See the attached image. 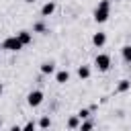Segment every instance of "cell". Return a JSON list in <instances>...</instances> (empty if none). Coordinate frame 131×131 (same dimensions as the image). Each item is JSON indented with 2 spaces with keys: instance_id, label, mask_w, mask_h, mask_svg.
Returning <instances> with one entry per match:
<instances>
[{
  "instance_id": "obj_1",
  "label": "cell",
  "mask_w": 131,
  "mask_h": 131,
  "mask_svg": "<svg viewBox=\"0 0 131 131\" xmlns=\"http://www.w3.org/2000/svg\"><path fill=\"white\" fill-rule=\"evenodd\" d=\"M92 16H94V20H96L98 25H100V23H106L108 16H111V0H100V2L96 4V8H94Z\"/></svg>"
},
{
  "instance_id": "obj_2",
  "label": "cell",
  "mask_w": 131,
  "mask_h": 131,
  "mask_svg": "<svg viewBox=\"0 0 131 131\" xmlns=\"http://www.w3.org/2000/svg\"><path fill=\"white\" fill-rule=\"evenodd\" d=\"M25 45H23V41L18 39V35H12V37H6L4 41H2V49H6V51H20Z\"/></svg>"
},
{
  "instance_id": "obj_3",
  "label": "cell",
  "mask_w": 131,
  "mask_h": 131,
  "mask_svg": "<svg viewBox=\"0 0 131 131\" xmlns=\"http://www.w3.org/2000/svg\"><path fill=\"white\" fill-rule=\"evenodd\" d=\"M94 68L98 72H108V68H111V55L108 53H98L94 57Z\"/></svg>"
},
{
  "instance_id": "obj_4",
  "label": "cell",
  "mask_w": 131,
  "mask_h": 131,
  "mask_svg": "<svg viewBox=\"0 0 131 131\" xmlns=\"http://www.w3.org/2000/svg\"><path fill=\"white\" fill-rule=\"evenodd\" d=\"M43 98H45V94H43L41 90H31V92L27 94V104L33 106V108H37V106L43 102Z\"/></svg>"
},
{
  "instance_id": "obj_5",
  "label": "cell",
  "mask_w": 131,
  "mask_h": 131,
  "mask_svg": "<svg viewBox=\"0 0 131 131\" xmlns=\"http://www.w3.org/2000/svg\"><path fill=\"white\" fill-rule=\"evenodd\" d=\"M92 45H94V47H104V45H106V33H102V31L94 33V35H92Z\"/></svg>"
},
{
  "instance_id": "obj_6",
  "label": "cell",
  "mask_w": 131,
  "mask_h": 131,
  "mask_svg": "<svg viewBox=\"0 0 131 131\" xmlns=\"http://www.w3.org/2000/svg\"><path fill=\"white\" fill-rule=\"evenodd\" d=\"M129 90H131V80H119V82H117V88H115L117 94H125V92H129Z\"/></svg>"
},
{
  "instance_id": "obj_7",
  "label": "cell",
  "mask_w": 131,
  "mask_h": 131,
  "mask_svg": "<svg viewBox=\"0 0 131 131\" xmlns=\"http://www.w3.org/2000/svg\"><path fill=\"white\" fill-rule=\"evenodd\" d=\"M55 12V2H45L43 6H41V16L45 18V16H51Z\"/></svg>"
},
{
  "instance_id": "obj_8",
  "label": "cell",
  "mask_w": 131,
  "mask_h": 131,
  "mask_svg": "<svg viewBox=\"0 0 131 131\" xmlns=\"http://www.w3.org/2000/svg\"><path fill=\"white\" fill-rule=\"evenodd\" d=\"M16 35H18V39L23 41V45H29V43H33V33H31V31H25V29H23V31H18Z\"/></svg>"
},
{
  "instance_id": "obj_9",
  "label": "cell",
  "mask_w": 131,
  "mask_h": 131,
  "mask_svg": "<svg viewBox=\"0 0 131 131\" xmlns=\"http://www.w3.org/2000/svg\"><path fill=\"white\" fill-rule=\"evenodd\" d=\"M39 70H41V74L49 76V74H53V72H55V61H43Z\"/></svg>"
},
{
  "instance_id": "obj_10",
  "label": "cell",
  "mask_w": 131,
  "mask_h": 131,
  "mask_svg": "<svg viewBox=\"0 0 131 131\" xmlns=\"http://www.w3.org/2000/svg\"><path fill=\"white\" fill-rule=\"evenodd\" d=\"M55 82H57V84H66V82H70V72H68V70H59V72H55Z\"/></svg>"
},
{
  "instance_id": "obj_11",
  "label": "cell",
  "mask_w": 131,
  "mask_h": 131,
  "mask_svg": "<svg viewBox=\"0 0 131 131\" xmlns=\"http://www.w3.org/2000/svg\"><path fill=\"white\" fill-rule=\"evenodd\" d=\"M80 123H82V119H80L78 115H74V117H70V119H68V123H66V125H68V129H80Z\"/></svg>"
},
{
  "instance_id": "obj_12",
  "label": "cell",
  "mask_w": 131,
  "mask_h": 131,
  "mask_svg": "<svg viewBox=\"0 0 131 131\" xmlns=\"http://www.w3.org/2000/svg\"><path fill=\"white\" fill-rule=\"evenodd\" d=\"M121 57L125 63H131V45H123L121 47Z\"/></svg>"
},
{
  "instance_id": "obj_13",
  "label": "cell",
  "mask_w": 131,
  "mask_h": 131,
  "mask_svg": "<svg viewBox=\"0 0 131 131\" xmlns=\"http://www.w3.org/2000/svg\"><path fill=\"white\" fill-rule=\"evenodd\" d=\"M78 78L80 80H88L90 78V68L88 66H80L78 68Z\"/></svg>"
},
{
  "instance_id": "obj_14",
  "label": "cell",
  "mask_w": 131,
  "mask_h": 131,
  "mask_svg": "<svg viewBox=\"0 0 131 131\" xmlns=\"http://www.w3.org/2000/svg\"><path fill=\"white\" fill-rule=\"evenodd\" d=\"M33 33H47V25H45L43 20L33 23Z\"/></svg>"
},
{
  "instance_id": "obj_15",
  "label": "cell",
  "mask_w": 131,
  "mask_h": 131,
  "mask_svg": "<svg viewBox=\"0 0 131 131\" xmlns=\"http://www.w3.org/2000/svg\"><path fill=\"white\" fill-rule=\"evenodd\" d=\"M92 127H94V121H90V117L88 119H82V123H80V129L82 131H90Z\"/></svg>"
},
{
  "instance_id": "obj_16",
  "label": "cell",
  "mask_w": 131,
  "mask_h": 131,
  "mask_svg": "<svg viewBox=\"0 0 131 131\" xmlns=\"http://www.w3.org/2000/svg\"><path fill=\"white\" fill-rule=\"evenodd\" d=\"M37 127H41V129L51 127V119H49V117H41V119H39V123H37Z\"/></svg>"
},
{
  "instance_id": "obj_17",
  "label": "cell",
  "mask_w": 131,
  "mask_h": 131,
  "mask_svg": "<svg viewBox=\"0 0 131 131\" xmlns=\"http://www.w3.org/2000/svg\"><path fill=\"white\" fill-rule=\"evenodd\" d=\"M76 115H78L80 119H88V117L92 115V108H80V111H78Z\"/></svg>"
},
{
  "instance_id": "obj_18",
  "label": "cell",
  "mask_w": 131,
  "mask_h": 131,
  "mask_svg": "<svg viewBox=\"0 0 131 131\" xmlns=\"http://www.w3.org/2000/svg\"><path fill=\"white\" fill-rule=\"evenodd\" d=\"M35 127H37V123H35V121H27V123L23 125V129H25V131H31V129H35Z\"/></svg>"
},
{
  "instance_id": "obj_19",
  "label": "cell",
  "mask_w": 131,
  "mask_h": 131,
  "mask_svg": "<svg viewBox=\"0 0 131 131\" xmlns=\"http://www.w3.org/2000/svg\"><path fill=\"white\" fill-rule=\"evenodd\" d=\"M25 2H27V4H33V2H35V0H25Z\"/></svg>"
},
{
  "instance_id": "obj_20",
  "label": "cell",
  "mask_w": 131,
  "mask_h": 131,
  "mask_svg": "<svg viewBox=\"0 0 131 131\" xmlns=\"http://www.w3.org/2000/svg\"><path fill=\"white\" fill-rule=\"evenodd\" d=\"M2 90H4V86H2V84H0V94H2Z\"/></svg>"
},
{
  "instance_id": "obj_21",
  "label": "cell",
  "mask_w": 131,
  "mask_h": 131,
  "mask_svg": "<svg viewBox=\"0 0 131 131\" xmlns=\"http://www.w3.org/2000/svg\"><path fill=\"white\" fill-rule=\"evenodd\" d=\"M0 127H2V119H0Z\"/></svg>"
},
{
  "instance_id": "obj_22",
  "label": "cell",
  "mask_w": 131,
  "mask_h": 131,
  "mask_svg": "<svg viewBox=\"0 0 131 131\" xmlns=\"http://www.w3.org/2000/svg\"><path fill=\"white\" fill-rule=\"evenodd\" d=\"M111 2H117V0H111Z\"/></svg>"
},
{
  "instance_id": "obj_23",
  "label": "cell",
  "mask_w": 131,
  "mask_h": 131,
  "mask_svg": "<svg viewBox=\"0 0 131 131\" xmlns=\"http://www.w3.org/2000/svg\"><path fill=\"white\" fill-rule=\"evenodd\" d=\"M129 80H131V78H129Z\"/></svg>"
}]
</instances>
